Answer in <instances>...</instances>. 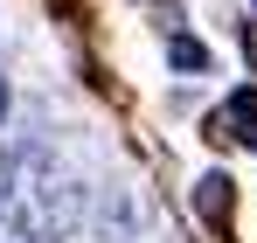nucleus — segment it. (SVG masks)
Instances as JSON below:
<instances>
[{
  "mask_svg": "<svg viewBox=\"0 0 257 243\" xmlns=\"http://www.w3.org/2000/svg\"><path fill=\"white\" fill-rule=\"evenodd\" d=\"M229 188H236L229 174H202V195H195V208H202V222H229V202H236Z\"/></svg>",
  "mask_w": 257,
  "mask_h": 243,
  "instance_id": "3",
  "label": "nucleus"
},
{
  "mask_svg": "<svg viewBox=\"0 0 257 243\" xmlns=\"http://www.w3.org/2000/svg\"><path fill=\"white\" fill-rule=\"evenodd\" d=\"M0 111H7V83H0Z\"/></svg>",
  "mask_w": 257,
  "mask_h": 243,
  "instance_id": "5",
  "label": "nucleus"
},
{
  "mask_svg": "<svg viewBox=\"0 0 257 243\" xmlns=\"http://www.w3.org/2000/svg\"><path fill=\"white\" fill-rule=\"evenodd\" d=\"M167 56L181 63V70H202V63H209V49H202V42H188V35H174V42H167Z\"/></svg>",
  "mask_w": 257,
  "mask_h": 243,
  "instance_id": "4",
  "label": "nucleus"
},
{
  "mask_svg": "<svg viewBox=\"0 0 257 243\" xmlns=\"http://www.w3.org/2000/svg\"><path fill=\"white\" fill-rule=\"evenodd\" d=\"M215 139L229 132V139H243V146H257V90H229L222 97V111H215Z\"/></svg>",
  "mask_w": 257,
  "mask_h": 243,
  "instance_id": "2",
  "label": "nucleus"
},
{
  "mask_svg": "<svg viewBox=\"0 0 257 243\" xmlns=\"http://www.w3.org/2000/svg\"><path fill=\"white\" fill-rule=\"evenodd\" d=\"M0 215L21 229L28 243H63L84 215V188L49 160L42 146H21L7 174H0Z\"/></svg>",
  "mask_w": 257,
  "mask_h": 243,
  "instance_id": "1",
  "label": "nucleus"
}]
</instances>
